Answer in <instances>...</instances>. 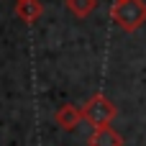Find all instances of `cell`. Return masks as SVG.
Returning a JSON list of instances; mask_svg holds the SVG:
<instances>
[{
    "label": "cell",
    "instance_id": "1",
    "mask_svg": "<svg viewBox=\"0 0 146 146\" xmlns=\"http://www.w3.org/2000/svg\"><path fill=\"white\" fill-rule=\"evenodd\" d=\"M110 18L123 31H139L146 23V3L144 0H113Z\"/></svg>",
    "mask_w": 146,
    "mask_h": 146
},
{
    "label": "cell",
    "instance_id": "2",
    "mask_svg": "<svg viewBox=\"0 0 146 146\" xmlns=\"http://www.w3.org/2000/svg\"><path fill=\"white\" fill-rule=\"evenodd\" d=\"M82 118L92 126V128H98V126H110V121L115 118V105L105 98V95H92L85 105H82Z\"/></svg>",
    "mask_w": 146,
    "mask_h": 146
},
{
    "label": "cell",
    "instance_id": "3",
    "mask_svg": "<svg viewBox=\"0 0 146 146\" xmlns=\"http://www.w3.org/2000/svg\"><path fill=\"white\" fill-rule=\"evenodd\" d=\"M87 146H123V136L110 126H98V128H92Z\"/></svg>",
    "mask_w": 146,
    "mask_h": 146
},
{
    "label": "cell",
    "instance_id": "4",
    "mask_svg": "<svg viewBox=\"0 0 146 146\" xmlns=\"http://www.w3.org/2000/svg\"><path fill=\"white\" fill-rule=\"evenodd\" d=\"M54 121L59 123V128H64V131H74L77 126H80V121H85L82 118V108H77V105H62L56 113H54Z\"/></svg>",
    "mask_w": 146,
    "mask_h": 146
},
{
    "label": "cell",
    "instance_id": "5",
    "mask_svg": "<svg viewBox=\"0 0 146 146\" xmlns=\"http://www.w3.org/2000/svg\"><path fill=\"white\" fill-rule=\"evenodd\" d=\"M15 13L23 23H36L38 15L44 13V8L38 0H15Z\"/></svg>",
    "mask_w": 146,
    "mask_h": 146
},
{
    "label": "cell",
    "instance_id": "6",
    "mask_svg": "<svg viewBox=\"0 0 146 146\" xmlns=\"http://www.w3.org/2000/svg\"><path fill=\"white\" fill-rule=\"evenodd\" d=\"M95 5H98V0H67L69 13L77 15V18H87V15L95 10Z\"/></svg>",
    "mask_w": 146,
    "mask_h": 146
}]
</instances>
